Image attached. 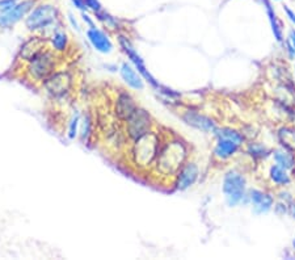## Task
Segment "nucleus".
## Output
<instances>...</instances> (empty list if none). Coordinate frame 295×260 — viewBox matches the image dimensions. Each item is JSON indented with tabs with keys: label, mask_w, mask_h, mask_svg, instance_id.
Listing matches in <instances>:
<instances>
[{
	"label": "nucleus",
	"mask_w": 295,
	"mask_h": 260,
	"mask_svg": "<svg viewBox=\"0 0 295 260\" xmlns=\"http://www.w3.org/2000/svg\"><path fill=\"white\" fill-rule=\"evenodd\" d=\"M264 4L267 5V13H268V17H269V21H271V25H272V30H273V34H274V38L277 40V42H283V30H282V25H281V23L278 21V19H277V15H275V12L273 11V8H272L271 3L268 1V0H261Z\"/></svg>",
	"instance_id": "nucleus-24"
},
{
	"label": "nucleus",
	"mask_w": 295,
	"mask_h": 260,
	"mask_svg": "<svg viewBox=\"0 0 295 260\" xmlns=\"http://www.w3.org/2000/svg\"><path fill=\"white\" fill-rule=\"evenodd\" d=\"M119 75L127 87H130L131 90L136 91H142L144 88V79L143 76L136 70V67L131 66L130 63L123 62L119 66Z\"/></svg>",
	"instance_id": "nucleus-17"
},
{
	"label": "nucleus",
	"mask_w": 295,
	"mask_h": 260,
	"mask_svg": "<svg viewBox=\"0 0 295 260\" xmlns=\"http://www.w3.org/2000/svg\"><path fill=\"white\" fill-rule=\"evenodd\" d=\"M200 176V167L196 162L186 161L175 175V188L177 190H186L196 184Z\"/></svg>",
	"instance_id": "nucleus-10"
},
{
	"label": "nucleus",
	"mask_w": 295,
	"mask_h": 260,
	"mask_svg": "<svg viewBox=\"0 0 295 260\" xmlns=\"http://www.w3.org/2000/svg\"><path fill=\"white\" fill-rule=\"evenodd\" d=\"M293 247H294V250H295V238H294V240H293Z\"/></svg>",
	"instance_id": "nucleus-35"
},
{
	"label": "nucleus",
	"mask_w": 295,
	"mask_h": 260,
	"mask_svg": "<svg viewBox=\"0 0 295 260\" xmlns=\"http://www.w3.org/2000/svg\"><path fill=\"white\" fill-rule=\"evenodd\" d=\"M68 21H70L71 23V25H72V28L74 29H76V30H80V26H79V24H78V21L75 20V17L72 16V15H68Z\"/></svg>",
	"instance_id": "nucleus-32"
},
{
	"label": "nucleus",
	"mask_w": 295,
	"mask_h": 260,
	"mask_svg": "<svg viewBox=\"0 0 295 260\" xmlns=\"http://www.w3.org/2000/svg\"><path fill=\"white\" fill-rule=\"evenodd\" d=\"M181 118L185 124L192 126V128L200 130L204 133H214L215 129L218 128L217 122L214 118L209 117V116L204 115L201 112L193 111V109H188L181 115Z\"/></svg>",
	"instance_id": "nucleus-12"
},
{
	"label": "nucleus",
	"mask_w": 295,
	"mask_h": 260,
	"mask_svg": "<svg viewBox=\"0 0 295 260\" xmlns=\"http://www.w3.org/2000/svg\"><path fill=\"white\" fill-rule=\"evenodd\" d=\"M71 1H72V4H74L78 9H80L82 12H84V11L87 9L86 0H71Z\"/></svg>",
	"instance_id": "nucleus-30"
},
{
	"label": "nucleus",
	"mask_w": 295,
	"mask_h": 260,
	"mask_svg": "<svg viewBox=\"0 0 295 260\" xmlns=\"http://www.w3.org/2000/svg\"><path fill=\"white\" fill-rule=\"evenodd\" d=\"M222 189L225 194L226 204L231 208L238 207L244 198L248 197L247 178L244 176V173L240 172L239 169H228L223 178Z\"/></svg>",
	"instance_id": "nucleus-4"
},
{
	"label": "nucleus",
	"mask_w": 295,
	"mask_h": 260,
	"mask_svg": "<svg viewBox=\"0 0 295 260\" xmlns=\"http://www.w3.org/2000/svg\"><path fill=\"white\" fill-rule=\"evenodd\" d=\"M80 122H82V115H80V112L75 109L68 120V125H67V137L70 140H75L79 136Z\"/></svg>",
	"instance_id": "nucleus-26"
},
{
	"label": "nucleus",
	"mask_w": 295,
	"mask_h": 260,
	"mask_svg": "<svg viewBox=\"0 0 295 260\" xmlns=\"http://www.w3.org/2000/svg\"><path fill=\"white\" fill-rule=\"evenodd\" d=\"M188 146L184 141L179 138L163 141L154 169L161 176H175L185 162L188 161Z\"/></svg>",
	"instance_id": "nucleus-1"
},
{
	"label": "nucleus",
	"mask_w": 295,
	"mask_h": 260,
	"mask_svg": "<svg viewBox=\"0 0 295 260\" xmlns=\"http://www.w3.org/2000/svg\"><path fill=\"white\" fill-rule=\"evenodd\" d=\"M58 16L59 12L57 7L51 4L37 5L25 17V26L33 33H44L53 28V25L57 23ZM53 32L54 29H51V33Z\"/></svg>",
	"instance_id": "nucleus-5"
},
{
	"label": "nucleus",
	"mask_w": 295,
	"mask_h": 260,
	"mask_svg": "<svg viewBox=\"0 0 295 260\" xmlns=\"http://www.w3.org/2000/svg\"><path fill=\"white\" fill-rule=\"evenodd\" d=\"M294 70H295V67H294Z\"/></svg>",
	"instance_id": "nucleus-36"
},
{
	"label": "nucleus",
	"mask_w": 295,
	"mask_h": 260,
	"mask_svg": "<svg viewBox=\"0 0 295 260\" xmlns=\"http://www.w3.org/2000/svg\"><path fill=\"white\" fill-rule=\"evenodd\" d=\"M47 41H49L50 49L58 55L67 53V50L70 49V37H68V34H67L65 29H54V32L50 34Z\"/></svg>",
	"instance_id": "nucleus-18"
},
{
	"label": "nucleus",
	"mask_w": 295,
	"mask_h": 260,
	"mask_svg": "<svg viewBox=\"0 0 295 260\" xmlns=\"http://www.w3.org/2000/svg\"><path fill=\"white\" fill-rule=\"evenodd\" d=\"M290 213H291V215H293V218L295 219V200H293V202H291Z\"/></svg>",
	"instance_id": "nucleus-34"
},
{
	"label": "nucleus",
	"mask_w": 295,
	"mask_h": 260,
	"mask_svg": "<svg viewBox=\"0 0 295 260\" xmlns=\"http://www.w3.org/2000/svg\"><path fill=\"white\" fill-rule=\"evenodd\" d=\"M248 200L253 207V212L256 214H264L272 211L274 207V197L269 192L258 189V188H250L248 190Z\"/></svg>",
	"instance_id": "nucleus-13"
},
{
	"label": "nucleus",
	"mask_w": 295,
	"mask_h": 260,
	"mask_svg": "<svg viewBox=\"0 0 295 260\" xmlns=\"http://www.w3.org/2000/svg\"><path fill=\"white\" fill-rule=\"evenodd\" d=\"M283 11H285V13H286V16L289 17V20H290L291 23H294V24H295V12H294V11L289 8L287 5H283Z\"/></svg>",
	"instance_id": "nucleus-31"
},
{
	"label": "nucleus",
	"mask_w": 295,
	"mask_h": 260,
	"mask_svg": "<svg viewBox=\"0 0 295 260\" xmlns=\"http://www.w3.org/2000/svg\"><path fill=\"white\" fill-rule=\"evenodd\" d=\"M118 42L123 53L126 54V57L130 59V62L133 63V66L136 67V70L143 76L144 80H146L152 88H155L156 91L159 92V90L161 88V84H160V83L158 82L151 74H150V71L147 70V67H146V65H144V61L142 59V57H140L139 54L136 53V50L133 47L130 41H129L125 36H119Z\"/></svg>",
	"instance_id": "nucleus-8"
},
{
	"label": "nucleus",
	"mask_w": 295,
	"mask_h": 260,
	"mask_svg": "<svg viewBox=\"0 0 295 260\" xmlns=\"http://www.w3.org/2000/svg\"><path fill=\"white\" fill-rule=\"evenodd\" d=\"M17 4V0H0V13L7 12Z\"/></svg>",
	"instance_id": "nucleus-28"
},
{
	"label": "nucleus",
	"mask_w": 295,
	"mask_h": 260,
	"mask_svg": "<svg viewBox=\"0 0 295 260\" xmlns=\"http://www.w3.org/2000/svg\"><path fill=\"white\" fill-rule=\"evenodd\" d=\"M41 84L42 88L51 99H67L74 90V75L70 71L57 70Z\"/></svg>",
	"instance_id": "nucleus-6"
},
{
	"label": "nucleus",
	"mask_w": 295,
	"mask_h": 260,
	"mask_svg": "<svg viewBox=\"0 0 295 260\" xmlns=\"http://www.w3.org/2000/svg\"><path fill=\"white\" fill-rule=\"evenodd\" d=\"M94 132V121L90 113H86L80 122V129H79V137L82 142H88L91 137L93 136Z\"/></svg>",
	"instance_id": "nucleus-25"
},
{
	"label": "nucleus",
	"mask_w": 295,
	"mask_h": 260,
	"mask_svg": "<svg viewBox=\"0 0 295 260\" xmlns=\"http://www.w3.org/2000/svg\"><path fill=\"white\" fill-rule=\"evenodd\" d=\"M58 70V54L51 49H45L30 61L25 62V75L34 83L45 82Z\"/></svg>",
	"instance_id": "nucleus-3"
},
{
	"label": "nucleus",
	"mask_w": 295,
	"mask_h": 260,
	"mask_svg": "<svg viewBox=\"0 0 295 260\" xmlns=\"http://www.w3.org/2000/svg\"><path fill=\"white\" fill-rule=\"evenodd\" d=\"M123 130L129 141H136L148 132L154 130V120L151 113L142 107H138L134 113L123 122Z\"/></svg>",
	"instance_id": "nucleus-7"
},
{
	"label": "nucleus",
	"mask_w": 295,
	"mask_h": 260,
	"mask_svg": "<svg viewBox=\"0 0 295 260\" xmlns=\"http://www.w3.org/2000/svg\"><path fill=\"white\" fill-rule=\"evenodd\" d=\"M33 7H34V0H24L17 3L12 9H9L7 12H1L0 13V28L7 29L17 24L19 21L28 16Z\"/></svg>",
	"instance_id": "nucleus-11"
},
{
	"label": "nucleus",
	"mask_w": 295,
	"mask_h": 260,
	"mask_svg": "<svg viewBox=\"0 0 295 260\" xmlns=\"http://www.w3.org/2000/svg\"><path fill=\"white\" fill-rule=\"evenodd\" d=\"M87 38L96 51L101 54H111L113 51V42L104 30L96 26H88L87 29Z\"/></svg>",
	"instance_id": "nucleus-14"
},
{
	"label": "nucleus",
	"mask_w": 295,
	"mask_h": 260,
	"mask_svg": "<svg viewBox=\"0 0 295 260\" xmlns=\"http://www.w3.org/2000/svg\"><path fill=\"white\" fill-rule=\"evenodd\" d=\"M47 47H49L47 38L41 37V36H33V37L28 38V40L23 44L20 53H19V57H20L21 61L28 62L33 57H36L37 54H40L41 51L47 49Z\"/></svg>",
	"instance_id": "nucleus-15"
},
{
	"label": "nucleus",
	"mask_w": 295,
	"mask_h": 260,
	"mask_svg": "<svg viewBox=\"0 0 295 260\" xmlns=\"http://www.w3.org/2000/svg\"><path fill=\"white\" fill-rule=\"evenodd\" d=\"M279 143L285 149L295 153V129L291 126H282L277 132Z\"/></svg>",
	"instance_id": "nucleus-22"
},
{
	"label": "nucleus",
	"mask_w": 295,
	"mask_h": 260,
	"mask_svg": "<svg viewBox=\"0 0 295 260\" xmlns=\"http://www.w3.org/2000/svg\"><path fill=\"white\" fill-rule=\"evenodd\" d=\"M277 1H278V0H277Z\"/></svg>",
	"instance_id": "nucleus-37"
},
{
	"label": "nucleus",
	"mask_w": 295,
	"mask_h": 260,
	"mask_svg": "<svg viewBox=\"0 0 295 260\" xmlns=\"http://www.w3.org/2000/svg\"><path fill=\"white\" fill-rule=\"evenodd\" d=\"M286 51L287 54L290 55V58L294 59L295 58V29H291L289 32V36H287L286 40Z\"/></svg>",
	"instance_id": "nucleus-27"
},
{
	"label": "nucleus",
	"mask_w": 295,
	"mask_h": 260,
	"mask_svg": "<svg viewBox=\"0 0 295 260\" xmlns=\"http://www.w3.org/2000/svg\"><path fill=\"white\" fill-rule=\"evenodd\" d=\"M163 140L160 138L159 133L155 130L148 132L140 138L131 141L130 151V163L139 171H146L154 167L158 155H159L160 147H161Z\"/></svg>",
	"instance_id": "nucleus-2"
},
{
	"label": "nucleus",
	"mask_w": 295,
	"mask_h": 260,
	"mask_svg": "<svg viewBox=\"0 0 295 260\" xmlns=\"http://www.w3.org/2000/svg\"><path fill=\"white\" fill-rule=\"evenodd\" d=\"M86 4H87V8L92 9L94 13H98L103 11V8H101V4H100V1H98V0H86Z\"/></svg>",
	"instance_id": "nucleus-29"
},
{
	"label": "nucleus",
	"mask_w": 295,
	"mask_h": 260,
	"mask_svg": "<svg viewBox=\"0 0 295 260\" xmlns=\"http://www.w3.org/2000/svg\"><path fill=\"white\" fill-rule=\"evenodd\" d=\"M246 151L254 161H262V159H267L269 155H272L273 150L269 149L265 143H261L257 141H250V143H247Z\"/></svg>",
	"instance_id": "nucleus-21"
},
{
	"label": "nucleus",
	"mask_w": 295,
	"mask_h": 260,
	"mask_svg": "<svg viewBox=\"0 0 295 260\" xmlns=\"http://www.w3.org/2000/svg\"><path fill=\"white\" fill-rule=\"evenodd\" d=\"M82 17H83V20L86 21L88 26H94L93 20H92V19H90V16H88L86 12H82Z\"/></svg>",
	"instance_id": "nucleus-33"
},
{
	"label": "nucleus",
	"mask_w": 295,
	"mask_h": 260,
	"mask_svg": "<svg viewBox=\"0 0 295 260\" xmlns=\"http://www.w3.org/2000/svg\"><path fill=\"white\" fill-rule=\"evenodd\" d=\"M214 136L217 137V138H228V140H232L234 142L240 144V146L246 143L247 141L244 133L239 132V130L232 128H217L215 132H214Z\"/></svg>",
	"instance_id": "nucleus-23"
},
{
	"label": "nucleus",
	"mask_w": 295,
	"mask_h": 260,
	"mask_svg": "<svg viewBox=\"0 0 295 260\" xmlns=\"http://www.w3.org/2000/svg\"><path fill=\"white\" fill-rule=\"evenodd\" d=\"M269 179L275 187H287L291 183L289 171L278 165H272L269 167Z\"/></svg>",
	"instance_id": "nucleus-20"
},
{
	"label": "nucleus",
	"mask_w": 295,
	"mask_h": 260,
	"mask_svg": "<svg viewBox=\"0 0 295 260\" xmlns=\"http://www.w3.org/2000/svg\"><path fill=\"white\" fill-rule=\"evenodd\" d=\"M138 107L139 105L136 104L134 96L131 95L130 92L121 90L117 92L114 101H113V113H114L115 118L123 124Z\"/></svg>",
	"instance_id": "nucleus-9"
},
{
	"label": "nucleus",
	"mask_w": 295,
	"mask_h": 260,
	"mask_svg": "<svg viewBox=\"0 0 295 260\" xmlns=\"http://www.w3.org/2000/svg\"><path fill=\"white\" fill-rule=\"evenodd\" d=\"M272 157L274 161L275 165H281L283 168H286L287 171H290L295 167V154L290 150L285 149V147H278L272 151Z\"/></svg>",
	"instance_id": "nucleus-19"
},
{
	"label": "nucleus",
	"mask_w": 295,
	"mask_h": 260,
	"mask_svg": "<svg viewBox=\"0 0 295 260\" xmlns=\"http://www.w3.org/2000/svg\"><path fill=\"white\" fill-rule=\"evenodd\" d=\"M242 146L228 138H217L215 146H214L213 155L219 162H226L234 158L239 153Z\"/></svg>",
	"instance_id": "nucleus-16"
}]
</instances>
